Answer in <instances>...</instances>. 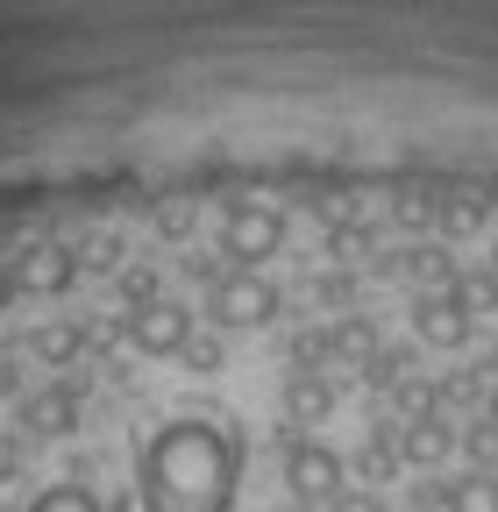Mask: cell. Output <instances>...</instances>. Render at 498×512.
Wrapping results in <instances>:
<instances>
[{"instance_id":"6","label":"cell","mask_w":498,"mask_h":512,"mask_svg":"<svg viewBox=\"0 0 498 512\" xmlns=\"http://www.w3.org/2000/svg\"><path fill=\"white\" fill-rule=\"evenodd\" d=\"M470 335H477V299H470L463 278L442 285V292H413V342H427V349H463Z\"/></svg>"},{"instance_id":"12","label":"cell","mask_w":498,"mask_h":512,"mask_svg":"<svg viewBox=\"0 0 498 512\" xmlns=\"http://www.w3.org/2000/svg\"><path fill=\"white\" fill-rule=\"evenodd\" d=\"M399 420H370V434L349 448V484H370V491H378V484H399Z\"/></svg>"},{"instance_id":"11","label":"cell","mask_w":498,"mask_h":512,"mask_svg":"<svg viewBox=\"0 0 498 512\" xmlns=\"http://www.w3.org/2000/svg\"><path fill=\"white\" fill-rule=\"evenodd\" d=\"M456 456V420L449 413H420V420H399V463L420 470V477H442Z\"/></svg>"},{"instance_id":"26","label":"cell","mask_w":498,"mask_h":512,"mask_svg":"<svg viewBox=\"0 0 498 512\" xmlns=\"http://www.w3.org/2000/svg\"><path fill=\"white\" fill-rule=\"evenodd\" d=\"M306 299H314V306H349V278H342V271H328V278L306 285Z\"/></svg>"},{"instance_id":"27","label":"cell","mask_w":498,"mask_h":512,"mask_svg":"<svg viewBox=\"0 0 498 512\" xmlns=\"http://www.w3.org/2000/svg\"><path fill=\"white\" fill-rule=\"evenodd\" d=\"M15 399H22V363L0 356V406H15Z\"/></svg>"},{"instance_id":"22","label":"cell","mask_w":498,"mask_h":512,"mask_svg":"<svg viewBox=\"0 0 498 512\" xmlns=\"http://www.w3.org/2000/svg\"><path fill=\"white\" fill-rule=\"evenodd\" d=\"M185 370H193V377H214L221 363H228V349H221V335H193V342H185V356H178Z\"/></svg>"},{"instance_id":"8","label":"cell","mask_w":498,"mask_h":512,"mask_svg":"<svg viewBox=\"0 0 498 512\" xmlns=\"http://www.w3.org/2000/svg\"><path fill=\"white\" fill-rule=\"evenodd\" d=\"M8 278H15L22 299H57V292L79 285V249L72 242H29L15 264H8Z\"/></svg>"},{"instance_id":"32","label":"cell","mask_w":498,"mask_h":512,"mask_svg":"<svg viewBox=\"0 0 498 512\" xmlns=\"http://www.w3.org/2000/svg\"><path fill=\"white\" fill-rule=\"evenodd\" d=\"M385 512H413V505H385Z\"/></svg>"},{"instance_id":"21","label":"cell","mask_w":498,"mask_h":512,"mask_svg":"<svg viewBox=\"0 0 498 512\" xmlns=\"http://www.w3.org/2000/svg\"><path fill=\"white\" fill-rule=\"evenodd\" d=\"M434 200H442V192L406 185V192H392V221H399V228H434Z\"/></svg>"},{"instance_id":"9","label":"cell","mask_w":498,"mask_h":512,"mask_svg":"<svg viewBox=\"0 0 498 512\" xmlns=\"http://www.w3.org/2000/svg\"><path fill=\"white\" fill-rule=\"evenodd\" d=\"M335 406H342V377H335V370H285V384H278V413H285L292 434L321 427Z\"/></svg>"},{"instance_id":"13","label":"cell","mask_w":498,"mask_h":512,"mask_svg":"<svg viewBox=\"0 0 498 512\" xmlns=\"http://www.w3.org/2000/svg\"><path fill=\"white\" fill-rule=\"evenodd\" d=\"M392 278H406L413 292H442V285H456L463 271H456V256H449L442 242H413V249L392 256Z\"/></svg>"},{"instance_id":"17","label":"cell","mask_w":498,"mask_h":512,"mask_svg":"<svg viewBox=\"0 0 498 512\" xmlns=\"http://www.w3.org/2000/svg\"><path fill=\"white\" fill-rule=\"evenodd\" d=\"M114 299L136 313V306H157V299H171V292H164V271H157V264H121V271H114Z\"/></svg>"},{"instance_id":"1","label":"cell","mask_w":498,"mask_h":512,"mask_svg":"<svg viewBox=\"0 0 498 512\" xmlns=\"http://www.w3.org/2000/svg\"><path fill=\"white\" fill-rule=\"evenodd\" d=\"M242 491V427L178 413L136 448V498L143 512H235Z\"/></svg>"},{"instance_id":"19","label":"cell","mask_w":498,"mask_h":512,"mask_svg":"<svg viewBox=\"0 0 498 512\" xmlns=\"http://www.w3.org/2000/svg\"><path fill=\"white\" fill-rule=\"evenodd\" d=\"M406 370H413V349H406V342H385V349H370V356L356 363V377L370 384V392H392Z\"/></svg>"},{"instance_id":"4","label":"cell","mask_w":498,"mask_h":512,"mask_svg":"<svg viewBox=\"0 0 498 512\" xmlns=\"http://www.w3.org/2000/svg\"><path fill=\"white\" fill-rule=\"evenodd\" d=\"M285 313V292L264 278V271H228L214 292H207V320L221 335H242V328H271Z\"/></svg>"},{"instance_id":"23","label":"cell","mask_w":498,"mask_h":512,"mask_svg":"<svg viewBox=\"0 0 498 512\" xmlns=\"http://www.w3.org/2000/svg\"><path fill=\"white\" fill-rule=\"evenodd\" d=\"M321 512H385V491H370V484H342Z\"/></svg>"},{"instance_id":"20","label":"cell","mask_w":498,"mask_h":512,"mask_svg":"<svg viewBox=\"0 0 498 512\" xmlns=\"http://www.w3.org/2000/svg\"><path fill=\"white\" fill-rule=\"evenodd\" d=\"M86 342H93V335H86V328H72V320H50V328H36V356H43L50 370H57V363H72Z\"/></svg>"},{"instance_id":"28","label":"cell","mask_w":498,"mask_h":512,"mask_svg":"<svg viewBox=\"0 0 498 512\" xmlns=\"http://www.w3.org/2000/svg\"><path fill=\"white\" fill-rule=\"evenodd\" d=\"M15 470H22V441H15V434H0V484H8Z\"/></svg>"},{"instance_id":"29","label":"cell","mask_w":498,"mask_h":512,"mask_svg":"<svg viewBox=\"0 0 498 512\" xmlns=\"http://www.w3.org/2000/svg\"><path fill=\"white\" fill-rule=\"evenodd\" d=\"M271 512H321V505H306V498H278Z\"/></svg>"},{"instance_id":"24","label":"cell","mask_w":498,"mask_h":512,"mask_svg":"<svg viewBox=\"0 0 498 512\" xmlns=\"http://www.w3.org/2000/svg\"><path fill=\"white\" fill-rule=\"evenodd\" d=\"M193 200H171V207H157V235H171V242H185V235H193Z\"/></svg>"},{"instance_id":"25","label":"cell","mask_w":498,"mask_h":512,"mask_svg":"<svg viewBox=\"0 0 498 512\" xmlns=\"http://www.w3.org/2000/svg\"><path fill=\"white\" fill-rule=\"evenodd\" d=\"M185 278H193V285H207V292H214V285L228 278V264H221V249H214V256H207V249H193V256H185Z\"/></svg>"},{"instance_id":"3","label":"cell","mask_w":498,"mask_h":512,"mask_svg":"<svg viewBox=\"0 0 498 512\" xmlns=\"http://www.w3.org/2000/svg\"><path fill=\"white\" fill-rule=\"evenodd\" d=\"M278 477H285V498L328 505V498L349 484V456H342V448H328L321 434H285V441H278Z\"/></svg>"},{"instance_id":"18","label":"cell","mask_w":498,"mask_h":512,"mask_svg":"<svg viewBox=\"0 0 498 512\" xmlns=\"http://www.w3.org/2000/svg\"><path fill=\"white\" fill-rule=\"evenodd\" d=\"M456 456H463L470 470H491V477H498V420H491V413H477L470 427H456Z\"/></svg>"},{"instance_id":"31","label":"cell","mask_w":498,"mask_h":512,"mask_svg":"<svg viewBox=\"0 0 498 512\" xmlns=\"http://www.w3.org/2000/svg\"><path fill=\"white\" fill-rule=\"evenodd\" d=\"M484 271H491V278H498V235H491V264H484Z\"/></svg>"},{"instance_id":"5","label":"cell","mask_w":498,"mask_h":512,"mask_svg":"<svg viewBox=\"0 0 498 512\" xmlns=\"http://www.w3.org/2000/svg\"><path fill=\"white\" fill-rule=\"evenodd\" d=\"M200 335V313L185 306V299H157V306H136V313H121V342H129L136 356L164 363V356H185V342Z\"/></svg>"},{"instance_id":"30","label":"cell","mask_w":498,"mask_h":512,"mask_svg":"<svg viewBox=\"0 0 498 512\" xmlns=\"http://www.w3.org/2000/svg\"><path fill=\"white\" fill-rule=\"evenodd\" d=\"M484 413H491V420H498V377H491V399H484Z\"/></svg>"},{"instance_id":"10","label":"cell","mask_w":498,"mask_h":512,"mask_svg":"<svg viewBox=\"0 0 498 512\" xmlns=\"http://www.w3.org/2000/svg\"><path fill=\"white\" fill-rule=\"evenodd\" d=\"M15 427L36 434V441L79 434V384H43V392H22L15 399Z\"/></svg>"},{"instance_id":"14","label":"cell","mask_w":498,"mask_h":512,"mask_svg":"<svg viewBox=\"0 0 498 512\" xmlns=\"http://www.w3.org/2000/svg\"><path fill=\"white\" fill-rule=\"evenodd\" d=\"M22 512H121V491H100L86 477H65V484H43Z\"/></svg>"},{"instance_id":"15","label":"cell","mask_w":498,"mask_h":512,"mask_svg":"<svg viewBox=\"0 0 498 512\" xmlns=\"http://www.w3.org/2000/svg\"><path fill=\"white\" fill-rule=\"evenodd\" d=\"M370 349H385V328H378V320H370V313H335L328 320V363H363Z\"/></svg>"},{"instance_id":"33","label":"cell","mask_w":498,"mask_h":512,"mask_svg":"<svg viewBox=\"0 0 498 512\" xmlns=\"http://www.w3.org/2000/svg\"><path fill=\"white\" fill-rule=\"evenodd\" d=\"M0 512H15V505H8V498H0Z\"/></svg>"},{"instance_id":"7","label":"cell","mask_w":498,"mask_h":512,"mask_svg":"<svg viewBox=\"0 0 498 512\" xmlns=\"http://www.w3.org/2000/svg\"><path fill=\"white\" fill-rule=\"evenodd\" d=\"M413 512H498V477L491 470H442V477H420L406 491Z\"/></svg>"},{"instance_id":"16","label":"cell","mask_w":498,"mask_h":512,"mask_svg":"<svg viewBox=\"0 0 498 512\" xmlns=\"http://www.w3.org/2000/svg\"><path fill=\"white\" fill-rule=\"evenodd\" d=\"M434 228H442L449 242L484 235L491 228V200H484V192H442V200H434Z\"/></svg>"},{"instance_id":"2","label":"cell","mask_w":498,"mask_h":512,"mask_svg":"<svg viewBox=\"0 0 498 512\" xmlns=\"http://www.w3.org/2000/svg\"><path fill=\"white\" fill-rule=\"evenodd\" d=\"M214 249H221L228 271H264L271 256L285 249V214L271 200H228L221 228H214Z\"/></svg>"}]
</instances>
